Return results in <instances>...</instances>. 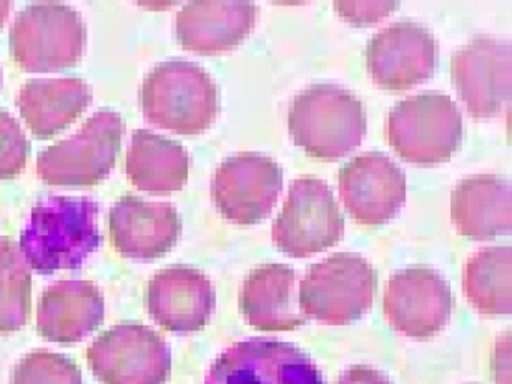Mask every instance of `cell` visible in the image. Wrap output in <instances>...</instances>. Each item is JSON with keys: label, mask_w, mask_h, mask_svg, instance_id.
Listing matches in <instances>:
<instances>
[{"label": "cell", "mask_w": 512, "mask_h": 384, "mask_svg": "<svg viewBox=\"0 0 512 384\" xmlns=\"http://www.w3.org/2000/svg\"><path fill=\"white\" fill-rule=\"evenodd\" d=\"M32 144L19 120L7 110H0V180H10L25 170Z\"/></svg>", "instance_id": "obj_27"}, {"label": "cell", "mask_w": 512, "mask_h": 384, "mask_svg": "<svg viewBox=\"0 0 512 384\" xmlns=\"http://www.w3.org/2000/svg\"><path fill=\"white\" fill-rule=\"evenodd\" d=\"M103 291L85 279H61L41 294L37 309V330L53 342L82 341L104 321Z\"/></svg>", "instance_id": "obj_19"}, {"label": "cell", "mask_w": 512, "mask_h": 384, "mask_svg": "<svg viewBox=\"0 0 512 384\" xmlns=\"http://www.w3.org/2000/svg\"><path fill=\"white\" fill-rule=\"evenodd\" d=\"M367 68L380 89L401 92L433 75L437 42L433 33L415 21L389 24L368 41Z\"/></svg>", "instance_id": "obj_14"}, {"label": "cell", "mask_w": 512, "mask_h": 384, "mask_svg": "<svg viewBox=\"0 0 512 384\" xmlns=\"http://www.w3.org/2000/svg\"><path fill=\"white\" fill-rule=\"evenodd\" d=\"M452 309L451 287L437 270L427 266L398 270L383 293L386 320L410 338H433L451 320Z\"/></svg>", "instance_id": "obj_13"}, {"label": "cell", "mask_w": 512, "mask_h": 384, "mask_svg": "<svg viewBox=\"0 0 512 384\" xmlns=\"http://www.w3.org/2000/svg\"><path fill=\"white\" fill-rule=\"evenodd\" d=\"M464 293L484 315H508L512 309V249L487 246L467 260Z\"/></svg>", "instance_id": "obj_24"}, {"label": "cell", "mask_w": 512, "mask_h": 384, "mask_svg": "<svg viewBox=\"0 0 512 384\" xmlns=\"http://www.w3.org/2000/svg\"><path fill=\"white\" fill-rule=\"evenodd\" d=\"M386 135L404 161L440 164L449 161L460 147L463 117L446 93H419L397 102L389 111Z\"/></svg>", "instance_id": "obj_4"}, {"label": "cell", "mask_w": 512, "mask_h": 384, "mask_svg": "<svg viewBox=\"0 0 512 384\" xmlns=\"http://www.w3.org/2000/svg\"><path fill=\"white\" fill-rule=\"evenodd\" d=\"M0 84H2V71H0Z\"/></svg>", "instance_id": "obj_32"}, {"label": "cell", "mask_w": 512, "mask_h": 384, "mask_svg": "<svg viewBox=\"0 0 512 384\" xmlns=\"http://www.w3.org/2000/svg\"><path fill=\"white\" fill-rule=\"evenodd\" d=\"M10 384H83V375L71 357L37 348L17 362Z\"/></svg>", "instance_id": "obj_26"}, {"label": "cell", "mask_w": 512, "mask_h": 384, "mask_svg": "<svg viewBox=\"0 0 512 384\" xmlns=\"http://www.w3.org/2000/svg\"><path fill=\"white\" fill-rule=\"evenodd\" d=\"M296 272L281 263H266L248 273L239 293L244 320L260 332H290L307 323L299 311Z\"/></svg>", "instance_id": "obj_20"}, {"label": "cell", "mask_w": 512, "mask_h": 384, "mask_svg": "<svg viewBox=\"0 0 512 384\" xmlns=\"http://www.w3.org/2000/svg\"><path fill=\"white\" fill-rule=\"evenodd\" d=\"M125 170L140 191L170 194L181 191L188 182L190 156L178 141L137 129L128 146Z\"/></svg>", "instance_id": "obj_23"}, {"label": "cell", "mask_w": 512, "mask_h": 384, "mask_svg": "<svg viewBox=\"0 0 512 384\" xmlns=\"http://www.w3.org/2000/svg\"><path fill=\"white\" fill-rule=\"evenodd\" d=\"M86 359L103 384H164L172 372L166 339L137 321L101 332L86 350Z\"/></svg>", "instance_id": "obj_8"}, {"label": "cell", "mask_w": 512, "mask_h": 384, "mask_svg": "<svg viewBox=\"0 0 512 384\" xmlns=\"http://www.w3.org/2000/svg\"><path fill=\"white\" fill-rule=\"evenodd\" d=\"M98 213L100 206L89 197L49 195L38 201L19 243L32 269L43 275L79 269L103 242Z\"/></svg>", "instance_id": "obj_1"}, {"label": "cell", "mask_w": 512, "mask_h": 384, "mask_svg": "<svg viewBox=\"0 0 512 384\" xmlns=\"http://www.w3.org/2000/svg\"><path fill=\"white\" fill-rule=\"evenodd\" d=\"M337 384H392L379 369L368 365H353L338 377Z\"/></svg>", "instance_id": "obj_29"}, {"label": "cell", "mask_w": 512, "mask_h": 384, "mask_svg": "<svg viewBox=\"0 0 512 384\" xmlns=\"http://www.w3.org/2000/svg\"><path fill=\"white\" fill-rule=\"evenodd\" d=\"M289 132L311 158L335 161L353 152L367 132L364 105L335 84H313L293 98Z\"/></svg>", "instance_id": "obj_3"}, {"label": "cell", "mask_w": 512, "mask_h": 384, "mask_svg": "<svg viewBox=\"0 0 512 384\" xmlns=\"http://www.w3.org/2000/svg\"><path fill=\"white\" fill-rule=\"evenodd\" d=\"M31 315V263L19 242L0 236V333L22 329Z\"/></svg>", "instance_id": "obj_25"}, {"label": "cell", "mask_w": 512, "mask_h": 384, "mask_svg": "<svg viewBox=\"0 0 512 384\" xmlns=\"http://www.w3.org/2000/svg\"><path fill=\"white\" fill-rule=\"evenodd\" d=\"M406 176L389 156L365 152L338 171V191L353 221L368 227L391 221L406 201Z\"/></svg>", "instance_id": "obj_15"}, {"label": "cell", "mask_w": 512, "mask_h": 384, "mask_svg": "<svg viewBox=\"0 0 512 384\" xmlns=\"http://www.w3.org/2000/svg\"><path fill=\"white\" fill-rule=\"evenodd\" d=\"M344 218L328 183L316 176L293 180L272 224L275 245L293 258L311 257L340 242Z\"/></svg>", "instance_id": "obj_9"}, {"label": "cell", "mask_w": 512, "mask_h": 384, "mask_svg": "<svg viewBox=\"0 0 512 384\" xmlns=\"http://www.w3.org/2000/svg\"><path fill=\"white\" fill-rule=\"evenodd\" d=\"M377 270L364 257L337 252L314 263L299 284L305 317L334 326L352 323L373 306Z\"/></svg>", "instance_id": "obj_6"}, {"label": "cell", "mask_w": 512, "mask_h": 384, "mask_svg": "<svg viewBox=\"0 0 512 384\" xmlns=\"http://www.w3.org/2000/svg\"><path fill=\"white\" fill-rule=\"evenodd\" d=\"M11 2L7 0H0V29L4 27L5 21H7L8 15H10Z\"/></svg>", "instance_id": "obj_31"}, {"label": "cell", "mask_w": 512, "mask_h": 384, "mask_svg": "<svg viewBox=\"0 0 512 384\" xmlns=\"http://www.w3.org/2000/svg\"><path fill=\"white\" fill-rule=\"evenodd\" d=\"M143 116L152 125L181 135L211 128L220 111V93L199 63L169 59L146 74L140 89Z\"/></svg>", "instance_id": "obj_2"}, {"label": "cell", "mask_w": 512, "mask_h": 384, "mask_svg": "<svg viewBox=\"0 0 512 384\" xmlns=\"http://www.w3.org/2000/svg\"><path fill=\"white\" fill-rule=\"evenodd\" d=\"M91 102V86L79 77L32 78L17 96L20 116L38 140L67 129Z\"/></svg>", "instance_id": "obj_22"}, {"label": "cell", "mask_w": 512, "mask_h": 384, "mask_svg": "<svg viewBox=\"0 0 512 384\" xmlns=\"http://www.w3.org/2000/svg\"><path fill=\"white\" fill-rule=\"evenodd\" d=\"M115 248L125 257L152 260L163 257L178 242L182 219L170 203H155L139 195H122L109 213Z\"/></svg>", "instance_id": "obj_17"}, {"label": "cell", "mask_w": 512, "mask_h": 384, "mask_svg": "<svg viewBox=\"0 0 512 384\" xmlns=\"http://www.w3.org/2000/svg\"><path fill=\"white\" fill-rule=\"evenodd\" d=\"M283 191V168L271 156L239 152L224 159L211 183L218 212L238 225L268 218Z\"/></svg>", "instance_id": "obj_11"}, {"label": "cell", "mask_w": 512, "mask_h": 384, "mask_svg": "<svg viewBox=\"0 0 512 384\" xmlns=\"http://www.w3.org/2000/svg\"><path fill=\"white\" fill-rule=\"evenodd\" d=\"M511 183L497 174L460 180L451 194V219L461 236L494 239L512 228Z\"/></svg>", "instance_id": "obj_21"}, {"label": "cell", "mask_w": 512, "mask_h": 384, "mask_svg": "<svg viewBox=\"0 0 512 384\" xmlns=\"http://www.w3.org/2000/svg\"><path fill=\"white\" fill-rule=\"evenodd\" d=\"M256 17L253 2H190L176 14V38L185 50L194 53H224L250 35Z\"/></svg>", "instance_id": "obj_18"}, {"label": "cell", "mask_w": 512, "mask_h": 384, "mask_svg": "<svg viewBox=\"0 0 512 384\" xmlns=\"http://www.w3.org/2000/svg\"><path fill=\"white\" fill-rule=\"evenodd\" d=\"M509 332L497 339L496 351H494L493 366L494 380L497 384H511V354H509Z\"/></svg>", "instance_id": "obj_30"}, {"label": "cell", "mask_w": 512, "mask_h": 384, "mask_svg": "<svg viewBox=\"0 0 512 384\" xmlns=\"http://www.w3.org/2000/svg\"><path fill=\"white\" fill-rule=\"evenodd\" d=\"M86 36L85 21L73 6L31 3L17 14L11 26V57L29 72L71 68L82 59Z\"/></svg>", "instance_id": "obj_5"}, {"label": "cell", "mask_w": 512, "mask_h": 384, "mask_svg": "<svg viewBox=\"0 0 512 384\" xmlns=\"http://www.w3.org/2000/svg\"><path fill=\"white\" fill-rule=\"evenodd\" d=\"M121 114L103 108L65 140L38 155L37 173L47 185L92 186L103 182L115 167L124 137Z\"/></svg>", "instance_id": "obj_7"}, {"label": "cell", "mask_w": 512, "mask_h": 384, "mask_svg": "<svg viewBox=\"0 0 512 384\" xmlns=\"http://www.w3.org/2000/svg\"><path fill=\"white\" fill-rule=\"evenodd\" d=\"M217 303L211 279L196 267L172 264L158 270L146 287L149 314L169 332H197L211 320Z\"/></svg>", "instance_id": "obj_16"}, {"label": "cell", "mask_w": 512, "mask_h": 384, "mask_svg": "<svg viewBox=\"0 0 512 384\" xmlns=\"http://www.w3.org/2000/svg\"><path fill=\"white\" fill-rule=\"evenodd\" d=\"M205 384H326L307 353L290 342L251 338L215 359Z\"/></svg>", "instance_id": "obj_10"}, {"label": "cell", "mask_w": 512, "mask_h": 384, "mask_svg": "<svg viewBox=\"0 0 512 384\" xmlns=\"http://www.w3.org/2000/svg\"><path fill=\"white\" fill-rule=\"evenodd\" d=\"M451 75L467 113L488 119L511 99L512 47L506 39L478 35L451 57Z\"/></svg>", "instance_id": "obj_12"}, {"label": "cell", "mask_w": 512, "mask_h": 384, "mask_svg": "<svg viewBox=\"0 0 512 384\" xmlns=\"http://www.w3.org/2000/svg\"><path fill=\"white\" fill-rule=\"evenodd\" d=\"M398 6V2H334L337 14L356 26L376 23Z\"/></svg>", "instance_id": "obj_28"}]
</instances>
